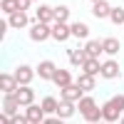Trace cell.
<instances>
[{
    "mask_svg": "<svg viewBox=\"0 0 124 124\" xmlns=\"http://www.w3.org/2000/svg\"><path fill=\"white\" fill-rule=\"evenodd\" d=\"M79 109H82V114H85V119H87V122H97V119H102V112L94 107V102L87 99V97L79 102Z\"/></svg>",
    "mask_w": 124,
    "mask_h": 124,
    "instance_id": "6da1fadb",
    "label": "cell"
},
{
    "mask_svg": "<svg viewBox=\"0 0 124 124\" xmlns=\"http://www.w3.org/2000/svg\"><path fill=\"white\" fill-rule=\"evenodd\" d=\"M47 35H52V30L47 27V23H40V25H35L32 30H30V37L37 40V42H40V40H45Z\"/></svg>",
    "mask_w": 124,
    "mask_h": 124,
    "instance_id": "7a4b0ae2",
    "label": "cell"
},
{
    "mask_svg": "<svg viewBox=\"0 0 124 124\" xmlns=\"http://www.w3.org/2000/svg\"><path fill=\"white\" fill-rule=\"evenodd\" d=\"M55 72H57V67H55L50 60H47V62H40V65H37V75L42 77V79H52Z\"/></svg>",
    "mask_w": 124,
    "mask_h": 124,
    "instance_id": "3957f363",
    "label": "cell"
},
{
    "mask_svg": "<svg viewBox=\"0 0 124 124\" xmlns=\"http://www.w3.org/2000/svg\"><path fill=\"white\" fill-rule=\"evenodd\" d=\"M70 35H72V27H67L65 23H57V25L52 27V37H55V40H67Z\"/></svg>",
    "mask_w": 124,
    "mask_h": 124,
    "instance_id": "277c9868",
    "label": "cell"
},
{
    "mask_svg": "<svg viewBox=\"0 0 124 124\" xmlns=\"http://www.w3.org/2000/svg\"><path fill=\"white\" fill-rule=\"evenodd\" d=\"M82 67H85V75H97V72L102 70V65L97 62V57H89V55H87L85 62H82Z\"/></svg>",
    "mask_w": 124,
    "mask_h": 124,
    "instance_id": "5b68a950",
    "label": "cell"
},
{
    "mask_svg": "<svg viewBox=\"0 0 124 124\" xmlns=\"http://www.w3.org/2000/svg\"><path fill=\"white\" fill-rule=\"evenodd\" d=\"M119 112H122V109L114 104V102H112V104H107L104 109H102V119H107V122H114V119L119 117Z\"/></svg>",
    "mask_w": 124,
    "mask_h": 124,
    "instance_id": "8992f818",
    "label": "cell"
},
{
    "mask_svg": "<svg viewBox=\"0 0 124 124\" xmlns=\"http://www.w3.org/2000/svg\"><path fill=\"white\" fill-rule=\"evenodd\" d=\"M70 79H72V75H70L67 70H57L55 75H52V82H55V85H60V87H67Z\"/></svg>",
    "mask_w": 124,
    "mask_h": 124,
    "instance_id": "52a82bcc",
    "label": "cell"
},
{
    "mask_svg": "<svg viewBox=\"0 0 124 124\" xmlns=\"http://www.w3.org/2000/svg\"><path fill=\"white\" fill-rule=\"evenodd\" d=\"M0 87H3L5 94L15 92V87H17V77H8V75H3V77H0Z\"/></svg>",
    "mask_w": 124,
    "mask_h": 124,
    "instance_id": "ba28073f",
    "label": "cell"
},
{
    "mask_svg": "<svg viewBox=\"0 0 124 124\" xmlns=\"http://www.w3.org/2000/svg\"><path fill=\"white\" fill-rule=\"evenodd\" d=\"M10 25H13V27H23V25H27V15H25V10H15V13L10 15Z\"/></svg>",
    "mask_w": 124,
    "mask_h": 124,
    "instance_id": "9c48e42d",
    "label": "cell"
},
{
    "mask_svg": "<svg viewBox=\"0 0 124 124\" xmlns=\"http://www.w3.org/2000/svg\"><path fill=\"white\" fill-rule=\"evenodd\" d=\"M82 97V89L79 87H72V85H67V87H62V99H79Z\"/></svg>",
    "mask_w": 124,
    "mask_h": 124,
    "instance_id": "30bf717a",
    "label": "cell"
},
{
    "mask_svg": "<svg viewBox=\"0 0 124 124\" xmlns=\"http://www.w3.org/2000/svg\"><path fill=\"white\" fill-rule=\"evenodd\" d=\"M99 72H102L104 77H109V79H112V77H117V75H119V67H117V62H112V60H109V62H104V65H102V70H99Z\"/></svg>",
    "mask_w": 124,
    "mask_h": 124,
    "instance_id": "8fae6325",
    "label": "cell"
},
{
    "mask_svg": "<svg viewBox=\"0 0 124 124\" xmlns=\"http://www.w3.org/2000/svg\"><path fill=\"white\" fill-rule=\"evenodd\" d=\"M15 97H17L20 104H30L35 94H32V89H30V87H23V89H17V92H15Z\"/></svg>",
    "mask_w": 124,
    "mask_h": 124,
    "instance_id": "7c38bea8",
    "label": "cell"
},
{
    "mask_svg": "<svg viewBox=\"0 0 124 124\" xmlns=\"http://www.w3.org/2000/svg\"><path fill=\"white\" fill-rule=\"evenodd\" d=\"M42 114H45L42 107H30L27 104V122H42Z\"/></svg>",
    "mask_w": 124,
    "mask_h": 124,
    "instance_id": "4fadbf2b",
    "label": "cell"
},
{
    "mask_svg": "<svg viewBox=\"0 0 124 124\" xmlns=\"http://www.w3.org/2000/svg\"><path fill=\"white\" fill-rule=\"evenodd\" d=\"M15 77H17V82H23V85H25V82L32 79V70L23 65V67H17V70H15Z\"/></svg>",
    "mask_w": 124,
    "mask_h": 124,
    "instance_id": "5bb4252c",
    "label": "cell"
},
{
    "mask_svg": "<svg viewBox=\"0 0 124 124\" xmlns=\"http://www.w3.org/2000/svg\"><path fill=\"white\" fill-rule=\"evenodd\" d=\"M17 104H20V102H17V97H5V102H3L5 114H10V117H13V114H15V109H17Z\"/></svg>",
    "mask_w": 124,
    "mask_h": 124,
    "instance_id": "9a60e30c",
    "label": "cell"
},
{
    "mask_svg": "<svg viewBox=\"0 0 124 124\" xmlns=\"http://www.w3.org/2000/svg\"><path fill=\"white\" fill-rule=\"evenodd\" d=\"M102 50H104V52H109V55H114V52H119V42L114 37H107L104 42H102Z\"/></svg>",
    "mask_w": 124,
    "mask_h": 124,
    "instance_id": "2e32d148",
    "label": "cell"
},
{
    "mask_svg": "<svg viewBox=\"0 0 124 124\" xmlns=\"http://www.w3.org/2000/svg\"><path fill=\"white\" fill-rule=\"evenodd\" d=\"M72 112H75V109H72V104H70V99H65V102H62V104H57V114H60L62 119H67V117H72Z\"/></svg>",
    "mask_w": 124,
    "mask_h": 124,
    "instance_id": "e0dca14e",
    "label": "cell"
},
{
    "mask_svg": "<svg viewBox=\"0 0 124 124\" xmlns=\"http://www.w3.org/2000/svg\"><path fill=\"white\" fill-rule=\"evenodd\" d=\"M109 13H112V8H109V5L104 3V0H99V3H94V15H97V17H107Z\"/></svg>",
    "mask_w": 124,
    "mask_h": 124,
    "instance_id": "ac0fdd59",
    "label": "cell"
},
{
    "mask_svg": "<svg viewBox=\"0 0 124 124\" xmlns=\"http://www.w3.org/2000/svg\"><path fill=\"white\" fill-rule=\"evenodd\" d=\"M67 57H70V62H72V65H82V62L87 60V52H82V50H72Z\"/></svg>",
    "mask_w": 124,
    "mask_h": 124,
    "instance_id": "d6986e66",
    "label": "cell"
},
{
    "mask_svg": "<svg viewBox=\"0 0 124 124\" xmlns=\"http://www.w3.org/2000/svg\"><path fill=\"white\" fill-rule=\"evenodd\" d=\"M50 17H55V10H50V8H40L37 10V20L40 23H50Z\"/></svg>",
    "mask_w": 124,
    "mask_h": 124,
    "instance_id": "ffe728a7",
    "label": "cell"
},
{
    "mask_svg": "<svg viewBox=\"0 0 124 124\" xmlns=\"http://www.w3.org/2000/svg\"><path fill=\"white\" fill-rule=\"evenodd\" d=\"M77 87L79 89H92V87H94V79H92V75H85V77H79V82H77Z\"/></svg>",
    "mask_w": 124,
    "mask_h": 124,
    "instance_id": "44dd1931",
    "label": "cell"
},
{
    "mask_svg": "<svg viewBox=\"0 0 124 124\" xmlns=\"http://www.w3.org/2000/svg\"><path fill=\"white\" fill-rule=\"evenodd\" d=\"M72 35H77V37H87V35H89V30H87V25L75 23V25H72Z\"/></svg>",
    "mask_w": 124,
    "mask_h": 124,
    "instance_id": "7402d4cb",
    "label": "cell"
},
{
    "mask_svg": "<svg viewBox=\"0 0 124 124\" xmlns=\"http://www.w3.org/2000/svg\"><path fill=\"white\" fill-rule=\"evenodd\" d=\"M109 17H112V23H117V25H122V23H124V10H122V8H112V13H109Z\"/></svg>",
    "mask_w": 124,
    "mask_h": 124,
    "instance_id": "603a6c76",
    "label": "cell"
},
{
    "mask_svg": "<svg viewBox=\"0 0 124 124\" xmlns=\"http://www.w3.org/2000/svg\"><path fill=\"white\" fill-rule=\"evenodd\" d=\"M85 52H87L89 57H97V55L102 52V45H99V42H87V47H85Z\"/></svg>",
    "mask_w": 124,
    "mask_h": 124,
    "instance_id": "cb8c5ba5",
    "label": "cell"
},
{
    "mask_svg": "<svg viewBox=\"0 0 124 124\" xmlns=\"http://www.w3.org/2000/svg\"><path fill=\"white\" fill-rule=\"evenodd\" d=\"M42 109H45V112H57V99H52V97L47 94V97L42 99Z\"/></svg>",
    "mask_w": 124,
    "mask_h": 124,
    "instance_id": "d4e9b609",
    "label": "cell"
},
{
    "mask_svg": "<svg viewBox=\"0 0 124 124\" xmlns=\"http://www.w3.org/2000/svg\"><path fill=\"white\" fill-rule=\"evenodd\" d=\"M67 17H70V10H67L65 5H62V8H55V20H57V23H65Z\"/></svg>",
    "mask_w": 124,
    "mask_h": 124,
    "instance_id": "484cf974",
    "label": "cell"
},
{
    "mask_svg": "<svg viewBox=\"0 0 124 124\" xmlns=\"http://www.w3.org/2000/svg\"><path fill=\"white\" fill-rule=\"evenodd\" d=\"M3 10L5 13H15L17 10V0H3Z\"/></svg>",
    "mask_w": 124,
    "mask_h": 124,
    "instance_id": "4316f807",
    "label": "cell"
},
{
    "mask_svg": "<svg viewBox=\"0 0 124 124\" xmlns=\"http://www.w3.org/2000/svg\"><path fill=\"white\" fill-rule=\"evenodd\" d=\"M27 5H30V0H17V10H27Z\"/></svg>",
    "mask_w": 124,
    "mask_h": 124,
    "instance_id": "83f0119b",
    "label": "cell"
},
{
    "mask_svg": "<svg viewBox=\"0 0 124 124\" xmlns=\"http://www.w3.org/2000/svg\"><path fill=\"white\" fill-rule=\"evenodd\" d=\"M114 104H117L119 109H124V97H117V99H114Z\"/></svg>",
    "mask_w": 124,
    "mask_h": 124,
    "instance_id": "f1b7e54d",
    "label": "cell"
},
{
    "mask_svg": "<svg viewBox=\"0 0 124 124\" xmlns=\"http://www.w3.org/2000/svg\"><path fill=\"white\" fill-rule=\"evenodd\" d=\"M92 3H99V0H92Z\"/></svg>",
    "mask_w": 124,
    "mask_h": 124,
    "instance_id": "f546056e",
    "label": "cell"
},
{
    "mask_svg": "<svg viewBox=\"0 0 124 124\" xmlns=\"http://www.w3.org/2000/svg\"><path fill=\"white\" fill-rule=\"evenodd\" d=\"M122 122H124V117H122Z\"/></svg>",
    "mask_w": 124,
    "mask_h": 124,
    "instance_id": "4dcf8cb0",
    "label": "cell"
}]
</instances>
